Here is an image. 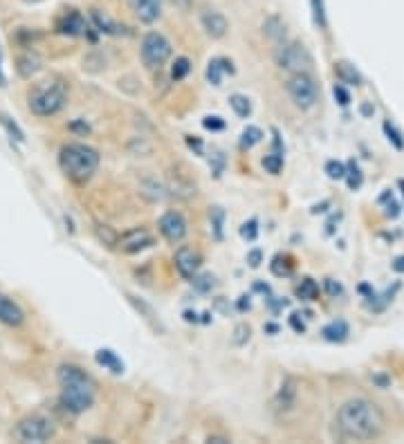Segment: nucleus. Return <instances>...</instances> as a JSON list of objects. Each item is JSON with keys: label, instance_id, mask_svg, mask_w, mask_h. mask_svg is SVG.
<instances>
[{"label": "nucleus", "instance_id": "obj_1", "mask_svg": "<svg viewBox=\"0 0 404 444\" xmlns=\"http://www.w3.org/2000/svg\"><path fill=\"white\" fill-rule=\"evenodd\" d=\"M337 429L346 440H373L384 429V415L371 399H348L337 413Z\"/></svg>", "mask_w": 404, "mask_h": 444}, {"label": "nucleus", "instance_id": "obj_2", "mask_svg": "<svg viewBox=\"0 0 404 444\" xmlns=\"http://www.w3.org/2000/svg\"><path fill=\"white\" fill-rule=\"evenodd\" d=\"M59 381V402L68 413L79 415V413L88 411L95 404L97 386L90 375H86L84 370L77 366H61L56 372Z\"/></svg>", "mask_w": 404, "mask_h": 444}, {"label": "nucleus", "instance_id": "obj_3", "mask_svg": "<svg viewBox=\"0 0 404 444\" xmlns=\"http://www.w3.org/2000/svg\"><path fill=\"white\" fill-rule=\"evenodd\" d=\"M59 166L72 182H88L99 166V153L86 144H65L59 153Z\"/></svg>", "mask_w": 404, "mask_h": 444}, {"label": "nucleus", "instance_id": "obj_4", "mask_svg": "<svg viewBox=\"0 0 404 444\" xmlns=\"http://www.w3.org/2000/svg\"><path fill=\"white\" fill-rule=\"evenodd\" d=\"M68 101V90L61 81H43L36 84L27 95V106L36 117H52L56 115Z\"/></svg>", "mask_w": 404, "mask_h": 444}, {"label": "nucleus", "instance_id": "obj_5", "mask_svg": "<svg viewBox=\"0 0 404 444\" xmlns=\"http://www.w3.org/2000/svg\"><path fill=\"white\" fill-rule=\"evenodd\" d=\"M274 58H277V65L290 74L310 72L312 70V56L306 49V45L299 43V40H283V43H279Z\"/></svg>", "mask_w": 404, "mask_h": 444}, {"label": "nucleus", "instance_id": "obj_6", "mask_svg": "<svg viewBox=\"0 0 404 444\" xmlns=\"http://www.w3.org/2000/svg\"><path fill=\"white\" fill-rule=\"evenodd\" d=\"M56 436L54 422L45 415H27L18 422L16 427V438L20 442H47Z\"/></svg>", "mask_w": 404, "mask_h": 444}, {"label": "nucleus", "instance_id": "obj_7", "mask_svg": "<svg viewBox=\"0 0 404 444\" xmlns=\"http://www.w3.org/2000/svg\"><path fill=\"white\" fill-rule=\"evenodd\" d=\"M171 58V40L160 32H148L141 38V61L148 70H160Z\"/></svg>", "mask_w": 404, "mask_h": 444}, {"label": "nucleus", "instance_id": "obj_8", "mask_svg": "<svg viewBox=\"0 0 404 444\" xmlns=\"http://www.w3.org/2000/svg\"><path fill=\"white\" fill-rule=\"evenodd\" d=\"M288 93H290V99L295 101V106L301 110H310L319 101V88L315 84V79L310 77V72L292 74L288 81Z\"/></svg>", "mask_w": 404, "mask_h": 444}, {"label": "nucleus", "instance_id": "obj_9", "mask_svg": "<svg viewBox=\"0 0 404 444\" xmlns=\"http://www.w3.org/2000/svg\"><path fill=\"white\" fill-rule=\"evenodd\" d=\"M157 227L162 231V236L169 242H173V245L176 242H182L187 236V220L180 211H166V214L160 218Z\"/></svg>", "mask_w": 404, "mask_h": 444}, {"label": "nucleus", "instance_id": "obj_10", "mask_svg": "<svg viewBox=\"0 0 404 444\" xmlns=\"http://www.w3.org/2000/svg\"><path fill=\"white\" fill-rule=\"evenodd\" d=\"M115 245L124 251V254H135V251H141L148 245H153V238H150L146 229H133V231H128V234L119 236Z\"/></svg>", "mask_w": 404, "mask_h": 444}, {"label": "nucleus", "instance_id": "obj_11", "mask_svg": "<svg viewBox=\"0 0 404 444\" xmlns=\"http://www.w3.org/2000/svg\"><path fill=\"white\" fill-rule=\"evenodd\" d=\"M86 29H88L86 18L79 12H75V9L63 12L56 18V32L63 36H81V34H86Z\"/></svg>", "mask_w": 404, "mask_h": 444}, {"label": "nucleus", "instance_id": "obj_12", "mask_svg": "<svg viewBox=\"0 0 404 444\" xmlns=\"http://www.w3.org/2000/svg\"><path fill=\"white\" fill-rule=\"evenodd\" d=\"M128 5L139 23L150 25L162 16V0H128Z\"/></svg>", "mask_w": 404, "mask_h": 444}, {"label": "nucleus", "instance_id": "obj_13", "mask_svg": "<svg viewBox=\"0 0 404 444\" xmlns=\"http://www.w3.org/2000/svg\"><path fill=\"white\" fill-rule=\"evenodd\" d=\"M200 23H202V29L207 32V36H211V38H222L229 29L227 18L220 12H216V9H205V12L200 14Z\"/></svg>", "mask_w": 404, "mask_h": 444}, {"label": "nucleus", "instance_id": "obj_14", "mask_svg": "<svg viewBox=\"0 0 404 444\" xmlns=\"http://www.w3.org/2000/svg\"><path fill=\"white\" fill-rule=\"evenodd\" d=\"M176 267L180 271V276L194 278L200 269V254L191 247H180L178 254H176Z\"/></svg>", "mask_w": 404, "mask_h": 444}, {"label": "nucleus", "instance_id": "obj_15", "mask_svg": "<svg viewBox=\"0 0 404 444\" xmlns=\"http://www.w3.org/2000/svg\"><path fill=\"white\" fill-rule=\"evenodd\" d=\"M90 20H93V25L97 27V32H101V34H113V36L126 34L124 25L115 23V20L110 18L106 12H99V9H90Z\"/></svg>", "mask_w": 404, "mask_h": 444}, {"label": "nucleus", "instance_id": "obj_16", "mask_svg": "<svg viewBox=\"0 0 404 444\" xmlns=\"http://www.w3.org/2000/svg\"><path fill=\"white\" fill-rule=\"evenodd\" d=\"M23 321H25L23 310H20L9 296L0 294V323H5V326L16 328V326H20Z\"/></svg>", "mask_w": 404, "mask_h": 444}, {"label": "nucleus", "instance_id": "obj_17", "mask_svg": "<svg viewBox=\"0 0 404 444\" xmlns=\"http://www.w3.org/2000/svg\"><path fill=\"white\" fill-rule=\"evenodd\" d=\"M222 74H234V65L227 58H211L207 65V81L211 86H220L222 84Z\"/></svg>", "mask_w": 404, "mask_h": 444}, {"label": "nucleus", "instance_id": "obj_18", "mask_svg": "<svg viewBox=\"0 0 404 444\" xmlns=\"http://www.w3.org/2000/svg\"><path fill=\"white\" fill-rule=\"evenodd\" d=\"M95 359L99 366H104L106 370L113 372V375H121V372H124V361H121L110 348H99L95 352Z\"/></svg>", "mask_w": 404, "mask_h": 444}, {"label": "nucleus", "instance_id": "obj_19", "mask_svg": "<svg viewBox=\"0 0 404 444\" xmlns=\"http://www.w3.org/2000/svg\"><path fill=\"white\" fill-rule=\"evenodd\" d=\"M321 335H323V339L326 341H332V343H341L343 339L348 337V323L346 321H332V323H328L326 328L321 330Z\"/></svg>", "mask_w": 404, "mask_h": 444}, {"label": "nucleus", "instance_id": "obj_20", "mask_svg": "<svg viewBox=\"0 0 404 444\" xmlns=\"http://www.w3.org/2000/svg\"><path fill=\"white\" fill-rule=\"evenodd\" d=\"M16 70H18V74L23 79H32L40 70V58L36 54H32V52H27V54H23L18 58Z\"/></svg>", "mask_w": 404, "mask_h": 444}, {"label": "nucleus", "instance_id": "obj_21", "mask_svg": "<svg viewBox=\"0 0 404 444\" xmlns=\"http://www.w3.org/2000/svg\"><path fill=\"white\" fill-rule=\"evenodd\" d=\"M295 397H297V388H295V381L286 379L281 383V390L277 395V406L279 409H292L295 406Z\"/></svg>", "mask_w": 404, "mask_h": 444}, {"label": "nucleus", "instance_id": "obj_22", "mask_svg": "<svg viewBox=\"0 0 404 444\" xmlns=\"http://www.w3.org/2000/svg\"><path fill=\"white\" fill-rule=\"evenodd\" d=\"M263 32H265V34L270 36L272 43H277V45H279V43H283V40H286V25H283L277 16L267 18V23L263 25Z\"/></svg>", "mask_w": 404, "mask_h": 444}, {"label": "nucleus", "instance_id": "obj_23", "mask_svg": "<svg viewBox=\"0 0 404 444\" xmlns=\"http://www.w3.org/2000/svg\"><path fill=\"white\" fill-rule=\"evenodd\" d=\"M335 72L339 77L341 84H350V86H359V74H357V70L352 68L350 63H346V61H341V63L335 65Z\"/></svg>", "mask_w": 404, "mask_h": 444}, {"label": "nucleus", "instance_id": "obj_24", "mask_svg": "<svg viewBox=\"0 0 404 444\" xmlns=\"http://www.w3.org/2000/svg\"><path fill=\"white\" fill-rule=\"evenodd\" d=\"M128 301L133 303V306L137 308V312H141V315H144V319L150 323V326H153L155 330H157V328L162 330V326H160V319H157V315L153 312V308L148 306V303H144V301H141V299H137V296H133V294H128Z\"/></svg>", "mask_w": 404, "mask_h": 444}, {"label": "nucleus", "instance_id": "obj_25", "mask_svg": "<svg viewBox=\"0 0 404 444\" xmlns=\"http://www.w3.org/2000/svg\"><path fill=\"white\" fill-rule=\"evenodd\" d=\"M229 106L240 119H247L251 115V101L245 95H231L229 97Z\"/></svg>", "mask_w": 404, "mask_h": 444}, {"label": "nucleus", "instance_id": "obj_26", "mask_svg": "<svg viewBox=\"0 0 404 444\" xmlns=\"http://www.w3.org/2000/svg\"><path fill=\"white\" fill-rule=\"evenodd\" d=\"M297 296L303 301H315L319 296V287L312 278H303L301 285H297Z\"/></svg>", "mask_w": 404, "mask_h": 444}, {"label": "nucleus", "instance_id": "obj_27", "mask_svg": "<svg viewBox=\"0 0 404 444\" xmlns=\"http://www.w3.org/2000/svg\"><path fill=\"white\" fill-rule=\"evenodd\" d=\"M261 139H263V130L256 128V126H247L240 135V146L249 150V148H254Z\"/></svg>", "mask_w": 404, "mask_h": 444}, {"label": "nucleus", "instance_id": "obj_28", "mask_svg": "<svg viewBox=\"0 0 404 444\" xmlns=\"http://www.w3.org/2000/svg\"><path fill=\"white\" fill-rule=\"evenodd\" d=\"M209 220H211V229H214V238L220 242L222 240V225H225V211H222L220 207H211Z\"/></svg>", "mask_w": 404, "mask_h": 444}, {"label": "nucleus", "instance_id": "obj_29", "mask_svg": "<svg viewBox=\"0 0 404 444\" xmlns=\"http://www.w3.org/2000/svg\"><path fill=\"white\" fill-rule=\"evenodd\" d=\"M263 168L272 175H279L283 171V153H270L263 157Z\"/></svg>", "mask_w": 404, "mask_h": 444}, {"label": "nucleus", "instance_id": "obj_30", "mask_svg": "<svg viewBox=\"0 0 404 444\" xmlns=\"http://www.w3.org/2000/svg\"><path fill=\"white\" fill-rule=\"evenodd\" d=\"M189 72H191V61L187 56L176 58L173 68H171V79H173V81H182Z\"/></svg>", "mask_w": 404, "mask_h": 444}, {"label": "nucleus", "instance_id": "obj_31", "mask_svg": "<svg viewBox=\"0 0 404 444\" xmlns=\"http://www.w3.org/2000/svg\"><path fill=\"white\" fill-rule=\"evenodd\" d=\"M310 3H312V18H315V25L319 29H326L328 20H326V7H323V0H310Z\"/></svg>", "mask_w": 404, "mask_h": 444}, {"label": "nucleus", "instance_id": "obj_32", "mask_svg": "<svg viewBox=\"0 0 404 444\" xmlns=\"http://www.w3.org/2000/svg\"><path fill=\"white\" fill-rule=\"evenodd\" d=\"M384 133H387V137H389V141L393 146H396L398 150H402L404 148V139H402V135L396 130V126L391 124V121H384Z\"/></svg>", "mask_w": 404, "mask_h": 444}, {"label": "nucleus", "instance_id": "obj_33", "mask_svg": "<svg viewBox=\"0 0 404 444\" xmlns=\"http://www.w3.org/2000/svg\"><path fill=\"white\" fill-rule=\"evenodd\" d=\"M0 124H3V126L9 130V135H12L14 139H18V141H25V133H23V130H20V128L14 124L12 119H9L7 115H3V113H0Z\"/></svg>", "mask_w": 404, "mask_h": 444}, {"label": "nucleus", "instance_id": "obj_34", "mask_svg": "<svg viewBox=\"0 0 404 444\" xmlns=\"http://www.w3.org/2000/svg\"><path fill=\"white\" fill-rule=\"evenodd\" d=\"M240 236L245 238V240H249V242H254L256 240V236H258V222L251 218V220H247L245 225L240 227Z\"/></svg>", "mask_w": 404, "mask_h": 444}, {"label": "nucleus", "instance_id": "obj_35", "mask_svg": "<svg viewBox=\"0 0 404 444\" xmlns=\"http://www.w3.org/2000/svg\"><path fill=\"white\" fill-rule=\"evenodd\" d=\"M326 173H328L330 180H343L346 177V166H343L341 161H328Z\"/></svg>", "mask_w": 404, "mask_h": 444}, {"label": "nucleus", "instance_id": "obj_36", "mask_svg": "<svg viewBox=\"0 0 404 444\" xmlns=\"http://www.w3.org/2000/svg\"><path fill=\"white\" fill-rule=\"evenodd\" d=\"M95 229H97V236H99V240H104L106 245H110V247H113L115 242H117V238H119V236L115 234V231L110 229V227H106V225H97Z\"/></svg>", "mask_w": 404, "mask_h": 444}, {"label": "nucleus", "instance_id": "obj_37", "mask_svg": "<svg viewBox=\"0 0 404 444\" xmlns=\"http://www.w3.org/2000/svg\"><path fill=\"white\" fill-rule=\"evenodd\" d=\"M202 126H205L207 130H222L225 128V119H220V117H205L202 119Z\"/></svg>", "mask_w": 404, "mask_h": 444}, {"label": "nucleus", "instance_id": "obj_38", "mask_svg": "<svg viewBox=\"0 0 404 444\" xmlns=\"http://www.w3.org/2000/svg\"><path fill=\"white\" fill-rule=\"evenodd\" d=\"M194 285H196L200 292H207V290H211V287H214V278H211L209 274L200 276V278H196V276H194Z\"/></svg>", "mask_w": 404, "mask_h": 444}, {"label": "nucleus", "instance_id": "obj_39", "mask_svg": "<svg viewBox=\"0 0 404 444\" xmlns=\"http://www.w3.org/2000/svg\"><path fill=\"white\" fill-rule=\"evenodd\" d=\"M348 187H350V189H359V187H362V171H359L357 166H352V168H350Z\"/></svg>", "mask_w": 404, "mask_h": 444}, {"label": "nucleus", "instance_id": "obj_40", "mask_svg": "<svg viewBox=\"0 0 404 444\" xmlns=\"http://www.w3.org/2000/svg\"><path fill=\"white\" fill-rule=\"evenodd\" d=\"M332 95H335V99L339 101V106H348V101H350V95L343 90V86H335L332 88Z\"/></svg>", "mask_w": 404, "mask_h": 444}, {"label": "nucleus", "instance_id": "obj_41", "mask_svg": "<svg viewBox=\"0 0 404 444\" xmlns=\"http://www.w3.org/2000/svg\"><path fill=\"white\" fill-rule=\"evenodd\" d=\"M249 339V326H238L236 328V337H234V343L236 346H242Z\"/></svg>", "mask_w": 404, "mask_h": 444}, {"label": "nucleus", "instance_id": "obj_42", "mask_svg": "<svg viewBox=\"0 0 404 444\" xmlns=\"http://www.w3.org/2000/svg\"><path fill=\"white\" fill-rule=\"evenodd\" d=\"M261 260H263V251L261 249H251L249 254H247V262H249L251 267H258Z\"/></svg>", "mask_w": 404, "mask_h": 444}, {"label": "nucleus", "instance_id": "obj_43", "mask_svg": "<svg viewBox=\"0 0 404 444\" xmlns=\"http://www.w3.org/2000/svg\"><path fill=\"white\" fill-rule=\"evenodd\" d=\"M326 285H328V292H330V294H332V296H337V294H341V285H339V283H337V285H335V280H332V278H328V280H326Z\"/></svg>", "mask_w": 404, "mask_h": 444}, {"label": "nucleus", "instance_id": "obj_44", "mask_svg": "<svg viewBox=\"0 0 404 444\" xmlns=\"http://www.w3.org/2000/svg\"><path fill=\"white\" fill-rule=\"evenodd\" d=\"M290 323H292V328H295L297 332H303V330H306V326H303V323H301V321L297 319V315L290 319Z\"/></svg>", "mask_w": 404, "mask_h": 444}, {"label": "nucleus", "instance_id": "obj_45", "mask_svg": "<svg viewBox=\"0 0 404 444\" xmlns=\"http://www.w3.org/2000/svg\"><path fill=\"white\" fill-rule=\"evenodd\" d=\"M393 269H396V271H404V258H396V262H393Z\"/></svg>", "mask_w": 404, "mask_h": 444}, {"label": "nucleus", "instance_id": "obj_46", "mask_svg": "<svg viewBox=\"0 0 404 444\" xmlns=\"http://www.w3.org/2000/svg\"><path fill=\"white\" fill-rule=\"evenodd\" d=\"M362 113H364V115H371V113H373V108H371L368 104H366V106H362Z\"/></svg>", "mask_w": 404, "mask_h": 444}]
</instances>
